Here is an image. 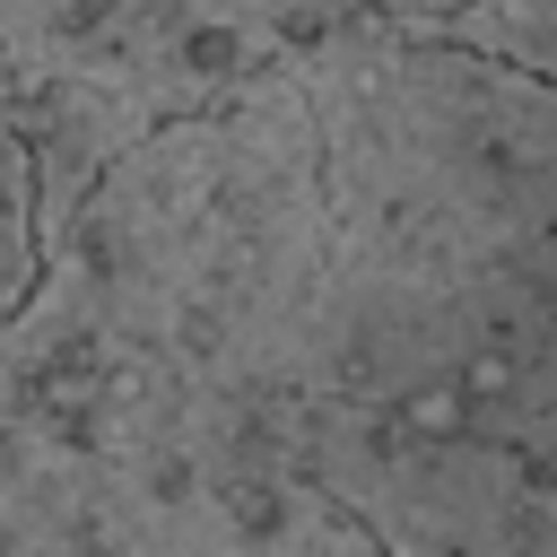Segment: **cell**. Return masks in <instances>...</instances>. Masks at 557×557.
<instances>
[{
  "label": "cell",
  "instance_id": "5b68a950",
  "mask_svg": "<svg viewBox=\"0 0 557 557\" xmlns=\"http://www.w3.org/2000/svg\"><path fill=\"white\" fill-rule=\"evenodd\" d=\"M35 261H44V244H35V183H26L17 131H9V113H0V322H9L17 296L35 287Z\"/></svg>",
  "mask_w": 557,
  "mask_h": 557
},
{
  "label": "cell",
  "instance_id": "7a4b0ae2",
  "mask_svg": "<svg viewBox=\"0 0 557 557\" xmlns=\"http://www.w3.org/2000/svg\"><path fill=\"white\" fill-rule=\"evenodd\" d=\"M287 70L322 148V496L383 557H557V87L435 35Z\"/></svg>",
  "mask_w": 557,
  "mask_h": 557
},
{
  "label": "cell",
  "instance_id": "3957f363",
  "mask_svg": "<svg viewBox=\"0 0 557 557\" xmlns=\"http://www.w3.org/2000/svg\"><path fill=\"white\" fill-rule=\"evenodd\" d=\"M322 44V0H0V113L26 148L35 244L157 131L226 113Z\"/></svg>",
  "mask_w": 557,
  "mask_h": 557
},
{
  "label": "cell",
  "instance_id": "277c9868",
  "mask_svg": "<svg viewBox=\"0 0 557 557\" xmlns=\"http://www.w3.org/2000/svg\"><path fill=\"white\" fill-rule=\"evenodd\" d=\"M435 44L479 52V61H496V70H522V78L557 87V0H487V9L453 17Z\"/></svg>",
  "mask_w": 557,
  "mask_h": 557
},
{
  "label": "cell",
  "instance_id": "8992f818",
  "mask_svg": "<svg viewBox=\"0 0 557 557\" xmlns=\"http://www.w3.org/2000/svg\"><path fill=\"white\" fill-rule=\"evenodd\" d=\"M487 0H322V35H444Z\"/></svg>",
  "mask_w": 557,
  "mask_h": 557
},
{
  "label": "cell",
  "instance_id": "6da1fadb",
  "mask_svg": "<svg viewBox=\"0 0 557 557\" xmlns=\"http://www.w3.org/2000/svg\"><path fill=\"white\" fill-rule=\"evenodd\" d=\"M296 70L131 148L0 322V557H383L313 479Z\"/></svg>",
  "mask_w": 557,
  "mask_h": 557
}]
</instances>
